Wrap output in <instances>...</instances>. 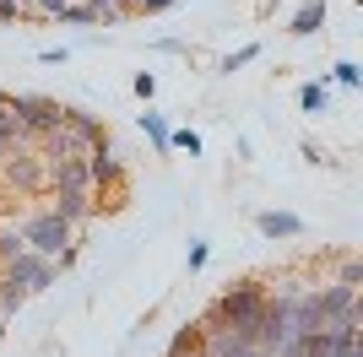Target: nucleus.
Listing matches in <instances>:
<instances>
[{
  "instance_id": "11",
  "label": "nucleus",
  "mask_w": 363,
  "mask_h": 357,
  "mask_svg": "<svg viewBox=\"0 0 363 357\" xmlns=\"http://www.w3.org/2000/svg\"><path fill=\"white\" fill-rule=\"evenodd\" d=\"M206 352L212 357H260V346L233 336V330H206Z\"/></svg>"
},
{
  "instance_id": "6",
  "label": "nucleus",
  "mask_w": 363,
  "mask_h": 357,
  "mask_svg": "<svg viewBox=\"0 0 363 357\" xmlns=\"http://www.w3.org/2000/svg\"><path fill=\"white\" fill-rule=\"evenodd\" d=\"M44 190H92L87 178V152L82 157H55V163H44Z\"/></svg>"
},
{
  "instance_id": "21",
  "label": "nucleus",
  "mask_w": 363,
  "mask_h": 357,
  "mask_svg": "<svg viewBox=\"0 0 363 357\" xmlns=\"http://www.w3.org/2000/svg\"><path fill=\"white\" fill-rule=\"evenodd\" d=\"M331 81H336V87H358V81H363V65H358V60H336V65H331Z\"/></svg>"
},
{
  "instance_id": "24",
  "label": "nucleus",
  "mask_w": 363,
  "mask_h": 357,
  "mask_svg": "<svg viewBox=\"0 0 363 357\" xmlns=\"http://www.w3.org/2000/svg\"><path fill=\"white\" fill-rule=\"evenodd\" d=\"M168 147H179V152H190V157H201V135H196V130H174V135H168Z\"/></svg>"
},
{
  "instance_id": "3",
  "label": "nucleus",
  "mask_w": 363,
  "mask_h": 357,
  "mask_svg": "<svg viewBox=\"0 0 363 357\" xmlns=\"http://www.w3.org/2000/svg\"><path fill=\"white\" fill-rule=\"evenodd\" d=\"M11 119L33 135V141H38L44 130L65 125V108L55 103V98H38V92H11Z\"/></svg>"
},
{
  "instance_id": "27",
  "label": "nucleus",
  "mask_w": 363,
  "mask_h": 357,
  "mask_svg": "<svg viewBox=\"0 0 363 357\" xmlns=\"http://www.w3.org/2000/svg\"><path fill=\"white\" fill-rule=\"evenodd\" d=\"M0 22H22V0H0Z\"/></svg>"
},
{
  "instance_id": "9",
  "label": "nucleus",
  "mask_w": 363,
  "mask_h": 357,
  "mask_svg": "<svg viewBox=\"0 0 363 357\" xmlns=\"http://www.w3.org/2000/svg\"><path fill=\"white\" fill-rule=\"evenodd\" d=\"M320 309H325V319H336V314H358V319H363L358 287H347V282H325V287H320Z\"/></svg>"
},
{
  "instance_id": "25",
  "label": "nucleus",
  "mask_w": 363,
  "mask_h": 357,
  "mask_svg": "<svg viewBox=\"0 0 363 357\" xmlns=\"http://www.w3.org/2000/svg\"><path fill=\"white\" fill-rule=\"evenodd\" d=\"M174 6H179V0H136L130 11L136 16H157V11H174Z\"/></svg>"
},
{
  "instance_id": "17",
  "label": "nucleus",
  "mask_w": 363,
  "mask_h": 357,
  "mask_svg": "<svg viewBox=\"0 0 363 357\" xmlns=\"http://www.w3.org/2000/svg\"><path fill=\"white\" fill-rule=\"evenodd\" d=\"M141 130H147V141H152L157 152H174V147H168V135H174V130H168L163 114H152V108H147V114H141Z\"/></svg>"
},
{
  "instance_id": "22",
  "label": "nucleus",
  "mask_w": 363,
  "mask_h": 357,
  "mask_svg": "<svg viewBox=\"0 0 363 357\" xmlns=\"http://www.w3.org/2000/svg\"><path fill=\"white\" fill-rule=\"evenodd\" d=\"M16 249H28V238H22V227H0V266L11 260Z\"/></svg>"
},
{
  "instance_id": "32",
  "label": "nucleus",
  "mask_w": 363,
  "mask_h": 357,
  "mask_svg": "<svg viewBox=\"0 0 363 357\" xmlns=\"http://www.w3.org/2000/svg\"><path fill=\"white\" fill-rule=\"evenodd\" d=\"M184 357H212V352H206V346H196V352H184Z\"/></svg>"
},
{
  "instance_id": "2",
  "label": "nucleus",
  "mask_w": 363,
  "mask_h": 357,
  "mask_svg": "<svg viewBox=\"0 0 363 357\" xmlns=\"http://www.w3.org/2000/svg\"><path fill=\"white\" fill-rule=\"evenodd\" d=\"M22 238H28L33 254H44V260H55V254L65 249V244H76V227L65 222V217H55V211H33L28 222H22Z\"/></svg>"
},
{
  "instance_id": "8",
  "label": "nucleus",
  "mask_w": 363,
  "mask_h": 357,
  "mask_svg": "<svg viewBox=\"0 0 363 357\" xmlns=\"http://www.w3.org/2000/svg\"><path fill=\"white\" fill-rule=\"evenodd\" d=\"M55 217H65L71 227H82L87 217H98V200H92V190H55Z\"/></svg>"
},
{
  "instance_id": "15",
  "label": "nucleus",
  "mask_w": 363,
  "mask_h": 357,
  "mask_svg": "<svg viewBox=\"0 0 363 357\" xmlns=\"http://www.w3.org/2000/svg\"><path fill=\"white\" fill-rule=\"evenodd\" d=\"M28 287H22V282H11V276H0V314H6V319H11V314L16 309H22V303H28Z\"/></svg>"
},
{
  "instance_id": "29",
  "label": "nucleus",
  "mask_w": 363,
  "mask_h": 357,
  "mask_svg": "<svg viewBox=\"0 0 363 357\" xmlns=\"http://www.w3.org/2000/svg\"><path fill=\"white\" fill-rule=\"evenodd\" d=\"M303 157H309V163H325V168H331V152H320L315 141H303Z\"/></svg>"
},
{
  "instance_id": "7",
  "label": "nucleus",
  "mask_w": 363,
  "mask_h": 357,
  "mask_svg": "<svg viewBox=\"0 0 363 357\" xmlns=\"http://www.w3.org/2000/svg\"><path fill=\"white\" fill-rule=\"evenodd\" d=\"M87 178H92V190H120L125 184V163L108 152V141L87 152Z\"/></svg>"
},
{
  "instance_id": "31",
  "label": "nucleus",
  "mask_w": 363,
  "mask_h": 357,
  "mask_svg": "<svg viewBox=\"0 0 363 357\" xmlns=\"http://www.w3.org/2000/svg\"><path fill=\"white\" fill-rule=\"evenodd\" d=\"M11 119V92H0V125Z\"/></svg>"
},
{
  "instance_id": "5",
  "label": "nucleus",
  "mask_w": 363,
  "mask_h": 357,
  "mask_svg": "<svg viewBox=\"0 0 363 357\" xmlns=\"http://www.w3.org/2000/svg\"><path fill=\"white\" fill-rule=\"evenodd\" d=\"M0 276H11V282H22L28 293H44V287H55L60 266H55V260H44V254H33V249H16L11 260L0 266Z\"/></svg>"
},
{
  "instance_id": "28",
  "label": "nucleus",
  "mask_w": 363,
  "mask_h": 357,
  "mask_svg": "<svg viewBox=\"0 0 363 357\" xmlns=\"http://www.w3.org/2000/svg\"><path fill=\"white\" fill-rule=\"evenodd\" d=\"M206 254H212V249H206V244L196 238V244H190V271H201V266H206Z\"/></svg>"
},
{
  "instance_id": "33",
  "label": "nucleus",
  "mask_w": 363,
  "mask_h": 357,
  "mask_svg": "<svg viewBox=\"0 0 363 357\" xmlns=\"http://www.w3.org/2000/svg\"><path fill=\"white\" fill-rule=\"evenodd\" d=\"M0 341H6V314H0Z\"/></svg>"
},
{
  "instance_id": "10",
  "label": "nucleus",
  "mask_w": 363,
  "mask_h": 357,
  "mask_svg": "<svg viewBox=\"0 0 363 357\" xmlns=\"http://www.w3.org/2000/svg\"><path fill=\"white\" fill-rule=\"evenodd\" d=\"M65 130H71V135H76V141H82L87 152L108 141V130L98 125V114H87V108H65Z\"/></svg>"
},
{
  "instance_id": "19",
  "label": "nucleus",
  "mask_w": 363,
  "mask_h": 357,
  "mask_svg": "<svg viewBox=\"0 0 363 357\" xmlns=\"http://www.w3.org/2000/svg\"><path fill=\"white\" fill-rule=\"evenodd\" d=\"M16 147H33V135L22 130L16 119H6V125H0V157H6V152H16Z\"/></svg>"
},
{
  "instance_id": "13",
  "label": "nucleus",
  "mask_w": 363,
  "mask_h": 357,
  "mask_svg": "<svg viewBox=\"0 0 363 357\" xmlns=\"http://www.w3.org/2000/svg\"><path fill=\"white\" fill-rule=\"evenodd\" d=\"M255 227H260V238H298L303 233V222L293 217V211H260Z\"/></svg>"
},
{
  "instance_id": "20",
  "label": "nucleus",
  "mask_w": 363,
  "mask_h": 357,
  "mask_svg": "<svg viewBox=\"0 0 363 357\" xmlns=\"http://www.w3.org/2000/svg\"><path fill=\"white\" fill-rule=\"evenodd\" d=\"M255 60H260V44H244V49H233V55H228L223 65H217V71H223V76H233V71H244V65H255Z\"/></svg>"
},
{
  "instance_id": "1",
  "label": "nucleus",
  "mask_w": 363,
  "mask_h": 357,
  "mask_svg": "<svg viewBox=\"0 0 363 357\" xmlns=\"http://www.w3.org/2000/svg\"><path fill=\"white\" fill-rule=\"evenodd\" d=\"M266 282H255V276H244V282H228L223 293L206 303V314H201V330H233V336H244L250 341V330H255L260 309H266Z\"/></svg>"
},
{
  "instance_id": "14",
  "label": "nucleus",
  "mask_w": 363,
  "mask_h": 357,
  "mask_svg": "<svg viewBox=\"0 0 363 357\" xmlns=\"http://www.w3.org/2000/svg\"><path fill=\"white\" fill-rule=\"evenodd\" d=\"M325 103H331V87H325V81H303L298 87V108L303 114H325Z\"/></svg>"
},
{
  "instance_id": "23",
  "label": "nucleus",
  "mask_w": 363,
  "mask_h": 357,
  "mask_svg": "<svg viewBox=\"0 0 363 357\" xmlns=\"http://www.w3.org/2000/svg\"><path fill=\"white\" fill-rule=\"evenodd\" d=\"M336 282H347V287H363V260H342V266H336Z\"/></svg>"
},
{
  "instance_id": "26",
  "label": "nucleus",
  "mask_w": 363,
  "mask_h": 357,
  "mask_svg": "<svg viewBox=\"0 0 363 357\" xmlns=\"http://www.w3.org/2000/svg\"><path fill=\"white\" fill-rule=\"evenodd\" d=\"M152 92H157V76L141 71V76H136V98H141V103H152Z\"/></svg>"
},
{
  "instance_id": "16",
  "label": "nucleus",
  "mask_w": 363,
  "mask_h": 357,
  "mask_svg": "<svg viewBox=\"0 0 363 357\" xmlns=\"http://www.w3.org/2000/svg\"><path fill=\"white\" fill-rule=\"evenodd\" d=\"M196 346H206V330H201V319L196 325H184L174 341H168V357H184V352H196Z\"/></svg>"
},
{
  "instance_id": "18",
  "label": "nucleus",
  "mask_w": 363,
  "mask_h": 357,
  "mask_svg": "<svg viewBox=\"0 0 363 357\" xmlns=\"http://www.w3.org/2000/svg\"><path fill=\"white\" fill-rule=\"evenodd\" d=\"M55 22H71V28H98V16H92L82 0H65L60 11H55Z\"/></svg>"
},
{
  "instance_id": "12",
  "label": "nucleus",
  "mask_w": 363,
  "mask_h": 357,
  "mask_svg": "<svg viewBox=\"0 0 363 357\" xmlns=\"http://www.w3.org/2000/svg\"><path fill=\"white\" fill-rule=\"evenodd\" d=\"M320 28H325V0H303L298 11H293V22H288L293 38H315Z\"/></svg>"
},
{
  "instance_id": "30",
  "label": "nucleus",
  "mask_w": 363,
  "mask_h": 357,
  "mask_svg": "<svg viewBox=\"0 0 363 357\" xmlns=\"http://www.w3.org/2000/svg\"><path fill=\"white\" fill-rule=\"evenodd\" d=\"M33 6H38V11H44V16H55V11H60V6H65V0H33Z\"/></svg>"
},
{
  "instance_id": "4",
  "label": "nucleus",
  "mask_w": 363,
  "mask_h": 357,
  "mask_svg": "<svg viewBox=\"0 0 363 357\" xmlns=\"http://www.w3.org/2000/svg\"><path fill=\"white\" fill-rule=\"evenodd\" d=\"M0 178H6L16 195H38L44 190V157H38L33 147L6 152V157H0Z\"/></svg>"
}]
</instances>
